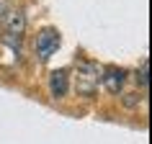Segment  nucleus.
<instances>
[{"mask_svg": "<svg viewBox=\"0 0 152 144\" xmlns=\"http://www.w3.org/2000/svg\"><path fill=\"white\" fill-rule=\"evenodd\" d=\"M0 26H3V39L8 41L10 47H18L26 33V13L21 8H8L3 13Z\"/></svg>", "mask_w": 152, "mask_h": 144, "instance_id": "f257e3e1", "label": "nucleus"}, {"mask_svg": "<svg viewBox=\"0 0 152 144\" xmlns=\"http://www.w3.org/2000/svg\"><path fill=\"white\" fill-rule=\"evenodd\" d=\"M98 82H101V67L90 59H80L77 62V82H75L77 93L83 98H93Z\"/></svg>", "mask_w": 152, "mask_h": 144, "instance_id": "f03ea898", "label": "nucleus"}, {"mask_svg": "<svg viewBox=\"0 0 152 144\" xmlns=\"http://www.w3.org/2000/svg\"><path fill=\"white\" fill-rule=\"evenodd\" d=\"M34 47H36L39 59H41V62H47L49 57L59 49V33H57L54 28H44V31L36 36V44H34Z\"/></svg>", "mask_w": 152, "mask_h": 144, "instance_id": "7ed1b4c3", "label": "nucleus"}, {"mask_svg": "<svg viewBox=\"0 0 152 144\" xmlns=\"http://www.w3.org/2000/svg\"><path fill=\"white\" fill-rule=\"evenodd\" d=\"M124 80H126V72L121 70V67H108L106 72H101V82H103L106 90H108V93H113V95L121 90Z\"/></svg>", "mask_w": 152, "mask_h": 144, "instance_id": "20e7f679", "label": "nucleus"}, {"mask_svg": "<svg viewBox=\"0 0 152 144\" xmlns=\"http://www.w3.org/2000/svg\"><path fill=\"white\" fill-rule=\"evenodd\" d=\"M49 90H52V95H54V98H64V95H67L70 80H67V72H64V70L52 72V77H49Z\"/></svg>", "mask_w": 152, "mask_h": 144, "instance_id": "39448f33", "label": "nucleus"}, {"mask_svg": "<svg viewBox=\"0 0 152 144\" xmlns=\"http://www.w3.org/2000/svg\"><path fill=\"white\" fill-rule=\"evenodd\" d=\"M137 82L142 85V90H147V85H150V62H147V59L142 62V70L137 75Z\"/></svg>", "mask_w": 152, "mask_h": 144, "instance_id": "423d86ee", "label": "nucleus"}, {"mask_svg": "<svg viewBox=\"0 0 152 144\" xmlns=\"http://www.w3.org/2000/svg\"><path fill=\"white\" fill-rule=\"evenodd\" d=\"M139 100H142V95H139V93H126V95H124V105H129V108L139 105Z\"/></svg>", "mask_w": 152, "mask_h": 144, "instance_id": "0eeeda50", "label": "nucleus"}]
</instances>
